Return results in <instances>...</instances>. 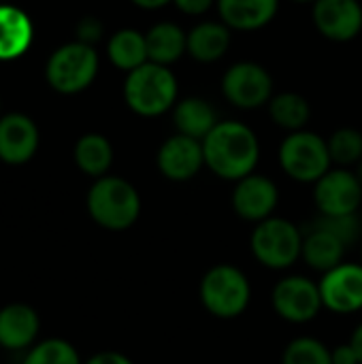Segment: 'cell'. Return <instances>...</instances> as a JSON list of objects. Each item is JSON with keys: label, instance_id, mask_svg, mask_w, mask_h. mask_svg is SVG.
<instances>
[{"label": "cell", "instance_id": "1", "mask_svg": "<svg viewBox=\"0 0 362 364\" xmlns=\"http://www.w3.org/2000/svg\"><path fill=\"white\" fill-rule=\"evenodd\" d=\"M205 166L220 179L237 183L256 173L260 162L258 134L239 119H222L203 141Z\"/></svg>", "mask_w": 362, "mask_h": 364}, {"label": "cell", "instance_id": "2", "mask_svg": "<svg viewBox=\"0 0 362 364\" xmlns=\"http://www.w3.org/2000/svg\"><path fill=\"white\" fill-rule=\"evenodd\" d=\"M124 100L139 117H160L179 100V81L171 66L145 62L130 70L124 81Z\"/></svg>", "mask_w": 362, "mask_h": 364}, {"label": "cell", "instance_id": "3", "mask_svg": "<svg viewBox=\"0 0 362 364\" xmlns=\"http://www.w3.org/2000/svg\"><path fill=\"white\" fill-rule=\"evenodd\" d=\"M87 213L105 230H128L141 215V194L124 177L105 175L87 192Z\"/></svg>", "mask_w": 362, "mask_h": 364}, {"label": "cell", "instance_id": "4", "mask_svg": "<svg viewBox=\"0 0 362 364\" xmlns=\"http://www.w3.org/2000/svg\"><path fill=\"white\" fill-rule=\"evenodd\" d=\"M198 299L209 316L218 320H235L250 307L252 284L239 267L222 262L203 275L198 284Z\"/></svg>", "mask_w": 362, "mask_h": 364}, {"label": "cell", "instance_id": "5", "mask_svg": "<svg viewBox=\"0 0 362 364\" xmlns=\"http://www.w3.org/2000/svg\"><path fill=\"white\" fill-rule=\"evenodd\" d=\"M252 256L271 271H286L301 260L303 228L286 218H269L254 226L250 235Z\"/></svg>", "mask_w": 362, "mask_h": 364}, {"label": "cell", "instance_id": "6", "mask_svg": "<svg viewBox=\"0 0 362 364\" xmlns=\"http://www.w3.org/2000/svg\"><path fill=\"white\" fill-rule=\"evenodd\" d=\"M282 171L299 183H316L333 168V160L329 154V143L314 130H299L284 136L280 151Z\"/></svg>", "mask_w": 362, "mask_h": 364}, {"label": "cell", "instance_id": "7", "mask_svg": "<svg viewBox=\"0 0 362 364\" xmlns=\"http://www.w3.org/2000/svg\"><path fill=\"white\" fill-rule=\"evenodd\" d=\"M98 51L92 45L70 41L58 47L45 66L47 83L60 94H79L87 90L98 75Z\"/></svg>", "mask_w": 362, "mask_h": 364}, {"label": "cell", "instance_id": "8", "mask_svg": "<svg viewBox=\"0 0 362 364\" xmlns=\"http://www.w3.org/2000/svg\"><path fill=\"white\" fill-rule=\"evenodd\" d=\"M220 90L233 107L254 111L269 105L275 94V81L267 66H262L260 62L241 60L224 70Z\"/></svg>", "mask_w": 362, "mask_h": 364}, {"label": "cell", "instance_id": "9", "mask_svg": "<svg viewBox=\"0 0 362 364\" xmlns=\"http://www.w3.org/2000/svg\"><path fill=\"white\" fill-rule=\"evenodd\" d=\"M273 311L290 324H309L324 309L318 282L305 275H286L271 290Z\"/></svg>", "mask_w": 362, "mask_h": 364}, {"label": "cell", "instance_id": "10", "mask_svg": "<svg viewBox=\"0 0 362 364\" xmlns=\"http://www.w3.org/2000/svg\"><path fill=\"white\" fill-rule=\"evenodd\" d=\"M314 203L320 215L358 213L362 205V186L352 168L333 166L314 183Z\"/></svg>", "mask_w": 362, "mask_h": 364}, {"label": "cell", "instance_id": "11", "mask_svg": "<svg viewBox=\"0 0 362 364\" xmlns=\"http://www.w3.org/2000/svg\"><path fill=\"white\" fill-rule=\"evenodd\" d=\"M230 205L237 218L256 226L275 215L280 205V188L271 177L252 173L235 183Z\"/></svg>", "mask_w": 362, "mask_h": 364}, {"label": "cell", "instance_id": "12", "mask_svg": "<svg viewBox=\"0 0 362 364\" xmlns=\"http://www.w3.org/2000/svg\"><path fill=\"white\" fill-rule=\"evenodd\" d=\"M318 286L326 311L337 316H352L362 309L361 262H341L339 267L322 273Z\"/></svg>", "mask_w": 362, "mask_h": 364}, {"label": "cell", "instance_id": "13", "mask_svg": "<svg viewBox=\"0 0 362 364\" xmlns=\"http://www.w3.org/2000/svg\"><path fill=\"white\" fill-rule=\"evenodd\" d=\"M156 166L160 175L173 183H183L194 179L205 168L203 141L190 139L186 134H171L162 141L156 151Z\"/></svg>", "mask_w": 362, "mask_h": 364}, {"label": "cell", "instance_id": "14", "mask_svg": "<svg viewBox=\"0 0 362 364\" xmlns=\"http://www.w3.org/2000/svg\"><path fill=\"white\" fill-rule=\"evenodd\" d=\"M316 30L333 43H350L362 32L361 0H316L312 4Z\"/></svg>", "mask_w": 362, "mask_h": 364}, {"label": "cell", "instance_id": "15", "mask_svg": "<svg viewBox=\"0 0 362 364\" xmlns=\"http://www.w3.org/2000/svg\"><path fill=\"white\" fill-rule=\"evenodd\" d=\"M38 147V128L23 113L0 117V160L6 164L28 162Z\"/></svg>", "mask_w": 362, "mask_h": 364}, {"label": "cell", "instance_id": "16", "mask_svg": "<svg viewBox=\"0 0 362 364\" xmlns=\"http://www.w3.org/2000/svg\"><path fill=\"white\" fill-rule=\"evenodd\" d=\"M220 21L237 32H254L267 28L280 11V0H218Z\"/></svg>", "mask_w": 362, "mask_h": 364}, {"label": "cell", "instance_id": "17", "mask_svg": "<svg viewBox=\"0 0 362 364\" xmlns=\"http://www.w3.org/2000/svg\"><path fill=\"white\" fill-rule=\"evenodd\" d=\"M233 43V30L220 19L198 21L188 30V55L201 64L222 60Z\"/></svg>", "mask_w": 362, "mask_h": 364}, {"label": "cell", "instance_id": "18", "mask_svg": "<svg viewBox=\"0 0 362 364\" xmlns=\"http://www.w3.org/2000/svg\"><path fill=\"white\" fill-rule=\"evenodd\" d=\"M171 113H173L175 132L186 134L196 141H205V136L222 122L218 117L215 107L203 96L179 98Z\"/></svg>", "mask_w": 362, "mask_h": 364}, {"label": "cell", "instance_id": "19", "mask_svg": "<svg viewBox=\"0 0 362 364\" xmlns=\"http://www.w3.org/2000/svg\"><path fill=\"white\" fill-rule=\"evenodd\" d=\"M346 252L348 247L329 230L316 226L314 222L307 226V230H303V252H301V260L318 271V273H326L335 267H339L341 262H346Z\"/></svg>", "mask_w": 362, "mask_h": 364}, {"label": "cell", "instance_id": "20", "mask_svg": "<svg viewBox=\"0 0 362 364\" xmlns=\"http://www.w3.org/2000/svg\"><path fill=\"white\" fill-rule=\"evenodd\" d=\"M149 62L173 66L188 53V30L175 21H158L145 32Z\"/></svg>", "mask_w": 362, "mask_h": 364}, {"label": "cell", "instance_id": "21", "mask_svg": "<svg viewBox=\"0 0 362 364\" xmlns=\"http://www.w3.org/2000/svg\"><path fill=\"white\" fill-rule=\"evenodd\" d=\"M32 36L30 17L13 4H0V60L23 55L32 45Z\"/></svg>", "mask_w": 362, "mask_h": 364}, {"label": "cell", "instance_id": "22", "mask_svg": "<svg viewBox=\"0 0 362 364\" xmlns=\"http://www.w3.org/2000/svg\"><path fill=\"white\" fill-rule=\"evenodd\" d=\"M38 333V316L26 305H9L0 311V346L21 350L34 341Z\"/></svg>", "mask_w": 362, "mask_h": 364}, {"label": "cell", "instance_id": "23", "mask_svg": "<svg viewBox=\"0 0 362 364\" xmlns=\"http://www.w3.org/2000/svg\"><path fill=\"white\" fill-rule=\"evenodd\" d=\"M107 55H109L111 64L117 70H124L126 75L130 70L143 66L145 62H149L145 32H141L137 28H122V30L113 32L107 43Z\"/></svg>", "mask_w": 362, "mask_h": 364}, {"label": "cell", "instance_id": "24", "mask_svg": "<svg viewBox=\"0 0 362 364\" xmlns=\"http://www.w3.org/2000/svg\"><path fill=\"white\" fill-rule=\"evenodd\" d=\"M267 111L271 122L288 134L305 130L312 119V105L299 92H275L267 105Z\"/></svg>", "mask_w": 362, "mask_h": 364}, {"label": "cell", "instance_id": "25", "mask_svg": "<svg viewBox=\"0 0 362 364\" xmlns=\"http://www.w3.org/2000/svg\"><path fill=\"white\" fill-rule=\"evenodd\" d=\"M75 162L90 177H105L113 164V147L107 136L98 132L83 134L75 145Z\"/></svg>", "mask_w": 362, "mask_h": 364}, {"label": "cell", "instance_id": "26", "mask_svg": "<svg viewBox=\"0 0 362 364\" xmlns=\"http://www.w3.org/2000/svg\"><path fill=\"white\" fill-rule=\"evenodd\" d=\"M326 143L333 166L354 168L362 160V132L358 128L341 126L326 139Z\"/></svg>", "mask_w": 362, "mask_h": 364}, {"label": "cell", "instance_id": "27", "mask_svg": "<svg viewBox=\"0 0 362 364\" xmlns=\"http://www.w3.org/2000/svg\"><path fill=\"white\" fill-rule=\"evenodd\" d=\"M282 364H333L331 348L316 337H297L284 348Z\"/></svg>", "mask_w": 362, "mask_h": 364}, {"label": "cell", "instance_id": "28", "mask_svg": "<svg viewBox=\"0 0 362 364\" xmlns=\"http://www.w3.org/2000/svg\"><path fill=\"white\" fill-rule=\"evenodd\" d=\"M314 224L335 235L348 250L362 241V220L358 213H350V215H320L318 213Z\"/></svg>", "mask_w": 362, "mask_h": 364}, {"label": "cell", "instance_id": "29", "mask_svg": "<svg viewBox=\"0 0 362 364\" xmlns=\"http://www.w3.org/2000/svg\"><path fill=\"white\" fill-rule=\"evenodd\" d=\"M23 364H81L77 350L62 339H49L36 346Z\"/></svg>", "mask_w": 362, "mask_h": 364}, {"label": "cell", "instance_id": "30", "mask_svg": "<svg viewBox=\"0 0 362 364\" xmlns=\"http://www.w3.org/2000/svg\"><path fill=\"white\" fill-rule=\"evenodd\" d=\"M102 34H105V23L96 15H85L77 23V38L75 41L94 47L102 38Z\"/></svg>", "mask_w": 362, "mask_h": 364}, {"label": "cell", "instance_id": "31", "mask_svg": "<svg viewBox=\"0 0 362 364\" xmlns=\"http://www.w3.org/2000/svg\"><path fill=\"white\" fill-rule=\"evenodd\" d=\"M173 4L177 6V11H181L183 15H190V17H201L205 13H209L218 0H173Z\"/></svg>", "mask_w": 362, "mask_h": 364}, {"label": "cell", "instance_id": "32", "mask_svg": "<svg viewBox=\"0 0 362 364\" xmlns=\"http://www.w3.org/2000/svg\"><path fill=\"white\" fill-rule=\"evenodd\" d=\"M331 358L333 364H361L354 348L350 343H341V346H335L331 350Z\"/></svg>", "mask_w": 362, "mask_h": 364}, {"label": "cell", "instance_id": "33", "mask_svg": "<svg viewBox=\"0 0 362 364\" xmlns=\"http://www.w3.org/2000/svg\"><path fill=\"white\" fill-rule=\"evenodd\" d=\"M85 364H134L128 356L119 354V352H100L96 356H92Z\"/></svg>", "mask_w": 362, "mask_h": 364}, {"label": "cell", "instance_id": "34", "mask_svg": "<svg viewBox=\"0 0 362 364\" xmlns=\"http://www.w3.org/2000/svg\"><path fill=\"white\" fill-rule=\"evenodd\" d=\"M130 2L139 9H145V11H156V9H162L166 4H173V0H130Z\"/></svg>", "mask_w": 362, "mask_h": 364}, {"label": "cell", "instance_id": "35", "mask_svg": "<svg viewBox=\"0 0 362 364\" xmlns=\"http://www.w3.org/2000/svg\"><path fill=\"white\" fill-rule=\"evenodd\" d=\"M348 343L354 348V352H356V356H358V360H361L362 364V322L354 328V333H352V337H350Z\"/></svg>", "mask_w": 362, "mask_h": 364}, {"label": "cell", "instance_id": "36", "mask_svg": "<svg viewBox=\"0 0 362 364\" xmlns=\"http://www.w3.org/2000/svg\"><path fill=\"white\" fill-rule=\"evenodd\" d=\"M352 171L356 173V177H358V181H361V186H362V160L356 164V166H354V168H352Z\"/></svg>", "mask_w": 362, "mask_h": 364}, {"label": "cell", "instance_id": "37", "mask_svg": "<svg viewBox=\"0 0 362 364\" xmlns=\"http://www.w3.org/2000/svg\"><path fill=\"white\" fill-rule=\"evenodd\" d=\"M292 2H297V4H314L316 0H292Z\"/></svg>", "mask_w": 362, "mask_h": 364}, {"label": "cell", "instance_id": "38", "mask_svg": "<svg viewBox=\"0 0 362 364\" xmlns=\"http://www.w3.org/2000/svg\"><path fill=\"white\" fill-rule=\"evenodd\" d=\"M361 264H362V241H361Z\"/></svg>", "mask_w": 362, "mask_h": 364}]
</instances>
